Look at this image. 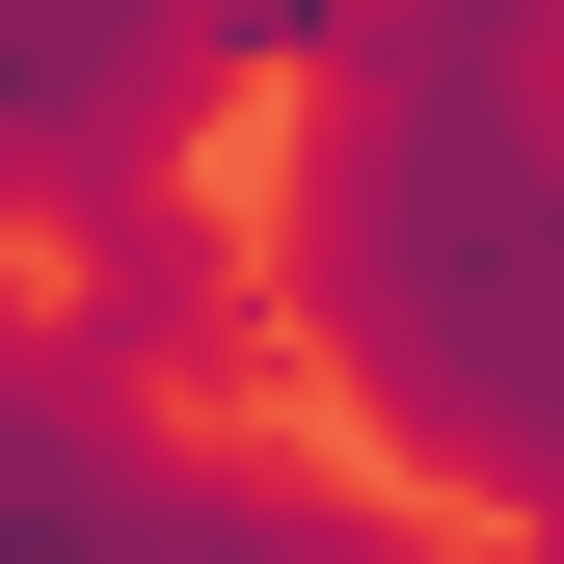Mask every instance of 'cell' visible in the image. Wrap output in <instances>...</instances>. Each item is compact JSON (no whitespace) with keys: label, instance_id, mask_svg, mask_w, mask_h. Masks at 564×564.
<instances>
[{"label":"cell","instance_id":"2","mask_svg":"<svg viewBox=\"0 0 564 564\" xmlns=\"http://www.w3.org/2000/svg\"><path fill=\"white\" fill-rule=\"evenodd\" d=\"M0 564H511V538H403L269 457H162L54 323H0Z\"/></svg>","mask_w":564,"mask_h":564},{"label":"cell","instance_id":"4","mask_svg":"<svg viewBox=\"0 0 564 564\" xmlns=\"http://www.w3.org/2000/svg\"><path fill=\"white\" fill-rule=\"evenodd\" d=\"M54 242H82V323H54V349H82L134 431H188V403L269 377V242H216V188H188V162L54 188Z\"/></svg>","mask_w":564,"mask_h":564},{"label":"cell","instance_id":"1","mask_svg":"<svg viewBox=\"0 0 564 564\" xmlns=\"http://www.w3.org/2000/svg\"><path fill=\"white\" fill-rule=\"evenodd\" d=\"M269 349L511 564H564V54L323 28L269 162Z\"/></svg>","mask_w":564,"mask_h":564},{"label":"cell","instance_id":"3","mask_svg":"<svg viewBox=\"0 0 564 564\" xmlns=\"http://www.w3.org/2000/svg\"><path fill=\"white\" fill-rule=\"evenodd\" d=\"M349 0H0V188H108L188 162L216 82H296Z\"/></svg>","mask_w":564,"mask_h":564}]
</instances>
